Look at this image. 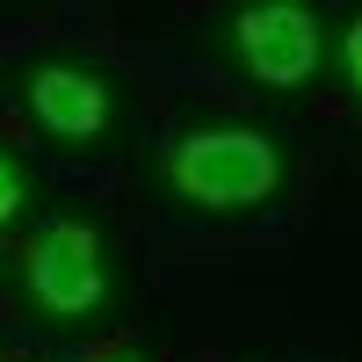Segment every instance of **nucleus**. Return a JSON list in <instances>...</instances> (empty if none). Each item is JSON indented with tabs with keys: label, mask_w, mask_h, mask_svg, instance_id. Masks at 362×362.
<instances>
[{
	"label": "nucleus",
	"mask_w": 362,
	"mask_h": 362,
	"mask_svg": "<svg viewBox=\"0 0 362 362\" xmlns=\"http://www.w3.org/2000/svg\"><path fill=\"white\" fill-rule=\"evenodd\" d=\"M239 51H247V66L276 87H297L312 66H319V29L305 8H290V0H268V8H247L239 15Z\"/></svg>",
	"instance_id": "nucleus-3"
},
{
	"label": "nucleus",
	"mask_w": 362,
	"mask_h": 362,
	"mask_svg": "<svg viewBox=\"0 0 362 362\" xmlns=\"http://www.w3.org/2000/svg\"><path fill=\"white\" fill-rule=\"evenodd\" d=\"M29 102H37L44 131H58V138H95L102 116H109V87L87 80V73H73V66H44L37 80H29Z\"/></svg>",
	"instance_id": "nucleus-4"
},
{
	"label": "nucleus",
	"mask_w": 362,
	"mask_h": 362,
	"mask_svg": "<svg viewBox=\"0 0 362 362\" xmlns=\"http://www.w3.org/2000/svg\"><path fill=\"white\" fill-rule=\"evenodd\" d=\"M174 189L210 210H239L276 189V145H261L254 131H203L174 153Z\"/></svg>",
	"instance_id": "nucleus-1"
},
{
	"label": "nucleus",
	"mask_w": 362,
	"mask_h": 362,
	"mask_svg": "<svg viewBox=\"0 0 362 362\" xmlns=\"http://www.w3.org/2000/svg\"><path fill=\"white\" fill-rule=\"evenodd\" d=\"M29 283H37V297L58 319L102 305V247H95V232H87V225L44 232L37 247H29Z\"/></svg>",
	"instance_id": "nucleus-2"
},
{
	"label": "nucleus",
	"mask_w": 362,
	"mask_h": 362,
	"mask_svg": "<svg viewBox=\"0 0 362 362\" xmlns=\"http://www.w3.org/2000/svg\"><path fill=\"white\" fill-rule=\"evenodd\" d=\"M15 203H22V181H15L8 160H0V218H15Z\"/></svg>",
	"instance_id": "nucleus-5"
},
{
	"label": "nucleus",
	"mask_w": 362,
	"mask_h": 362,
	"mask_svg": "<svg viewBox=\"0 0 362 362\" xmlns=\"http://www.w3.org/2000/svg\"><path fill=\"white\" fill-rule=\"evenodd\" d=\"M348 73H355V87H362V22L348 29Z\"/></svg>",
	"instance_id": "nucleus-6"
}]
</instances>
